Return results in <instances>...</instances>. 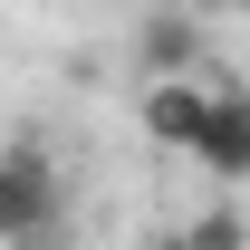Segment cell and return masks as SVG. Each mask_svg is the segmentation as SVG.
<instances>
[{
  "label": "cell",
  "instance_id": "2",
  "mask_svg": "<svg viewBox=\"0 0 250 250\" xmlns=\"http://www.w3.org/2000/svg\"><path fill=\"white\" fill-rule=\"evenodd\" d=\"M202 58H212V39H202V20L183 0H164V10L135 20V67L145 77H202Z\"/></svg>",
  "mask_w": 250,
  "mask_h": 250
},
{
  "label": "cell",
  "instance_id": "3",
  "mask_svg": "<svg viewBox=\"0 0 250 250\" xmlns=\"http://www.w3.org/2000/svg\"><path fill=\"white\" fill-rule=\"evenodd\" d=\"M202 116H212V77H145V135L164 154H192Z\"/></svg>",
  "mask_w": 250,
  "mask_h": 250
},
{
  "label": "cell",
  "instance_id": "1",
  "mask_svg": "<svg viewBox=\"0 0 250 250\" xmlns=\"http://www.w3.org/2000/svg\"><path fill=\"white\" fill-rule=\"evenodd\" d=\"M67 221V183L58 164H48V145H0V250H48Z\"/></svg>",
  "mask_w": 250,
  "mask_h": 250
},
{
  "label": "cell",
  "instance_id": "4",
  "mask_svg": "<svg viewBox=\"0 0 250 250\" xmlns=\"http://www.w3.org/2000/svg\"><path fill=\"white\" fill-rule=\"evenodd\" d=\"M192 164L212 183H250V87H212V116H202Z\"/></svg>",
  "mask_w": 250,
  "mask_h": 250
},
{
  "label": "cell",
  "instance_id": "6",
  "mask_svg": "<svg viewBox=\"0 0 250 250\" xmlns=\"http://www.w3.org/2000/svg\"><path fill=\"white\" fill-rule=\"evenodd\" d=\"M231 20H250V0H231Z\"/></svg>",
  "mask_w": 250,
  "mask_h": 250
},
{
  "label": "cell",
  "instance_id": "5",
  "mask_svg": "<svg viewBox=\"0 0 250 250\" xmlns=\"http://www.w3.org/2000/svg\"><path fill=\"white\" fill-rule=\"evenodd\" d=\"M173 250H250V221H241V202H202V212L183 221V241Z\"/></svg>",
  "mask_w": 250,
  "mask_h": 250
}]
</instances>
